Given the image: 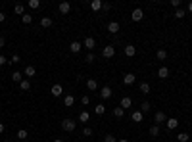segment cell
<instances>
[{"label":"cell","mask_w":192,"mask_h":142,"mask_svg":"<svg viewBox=\"0 0 192 142\" xmlns=\"http://www.w3.org/2000/svg\"><path fill=\"white\" fill-rule=\"evenodd\" d=\"M75 127H77V125H75L73 119H64V121H62V129H64V131H67V133L75 131Z\"/></svg>","instance_id":"obj_1"},{"label":"cell","mask_w":192,"mask_h":142,"mask_svg":"<svg viewBox=\"0 0 192 142\" xmlns=\"http://www.w3.org/2000/svg\"><path fill=\"white\" fill-rule=\"evenodd\" d=\"M102 56H104V58H108V60H110V58H114V56H115V48H114V46H104Z\"/></svg>","instance_id":"obj_2"},{"label":"cell","mask_w":192,"mask_h":142,"mask_svg":"<svg viewBox=\"0 0 192 142\" xmlns=\"http://www.w3.org/2000/svg\"><path fill=\"white\" fill-rule=\"evenodd\" d=\"M131 17H133V21H140V19L144 17V12H142L140 8H135L133 14H131Z\"/></svg>","instance_id":"obj_3"},{"label":"cell","mask_w":192,"mask_h":142,"mask_svg":"<svg viewBox=\"0 0 192 142\" xmlns=\"http://www.w3.org/2000/svg\"><path fill=\"white\" fill-rule=\"evenodd\" d=\"M83 46H85L87 50H92V48L96 46V41L92 37H87V38H85V42H83Z\"/></svg>","instance_id":"obj_4"},{"label":"cell","mask_w":192,"mask_h":142,"mask_svg":"<svg viewBox=\"0 0 192 142\" xmlns=\"http://www.w3.org/2000/svg\"><path fill=\"white\" fill-rule=\"evenodd\" d=\"M50 92H52V96H62V94H64V88H62V85H54V87L50 88Z\"/></svg>","instance_id":"obj_5"},{"label":"cell","mask_w":192,"mask_h":142,"mask_svg":"<svg viewBox=\"0 0 192 142\" xmlns=\"http://www.w3.org/2000/svg\"><path fill=\"white\" fill-rule=\"evenodd\" d=\"M154 121H156L158 125H160V123H165V121H167V117H165V113H163V111H158V113L154 115Z\"/></svg>","instance_id":"obj_6"},{"label":"cell","mask_w":192,"mask_h":142,"mask_svg":"<svg viewBox=\"0 0 192 142\" xmlns=\"http://www.w3.org/2000/svg\"><path fill=\"white\" fill-rule=\"evenodd\" d=\"M81 48H83V46H81V42H79V41H73L71 44H69V50L73 52V54H77V52H81Z\"/></svg>","instance_id":"obj_7"},{"label":"cell","mask_w":192,"mask_h":142,"mask_svg":"<svg viewBox=\"0 0 192 142\" xmlns=\"http://www.w3.org/2000/svg\"><path fill=\"white\" fill-rule=\"evenodd\" d=\"M100 96L104 98V100L111 98V88H110V87H102V90H100Z\"/></svg>","instance_id":"obj_8"},{"label":"cell","mask_w":192,"mask_h":142,"mask_svg":"<svg viewBox=\"0 0 192 142\" xmlns=\"http://www.w3.org/2000/svg\"><path fill=\"white\" fill-rule=\"evenodd\" d=\"M135 54H137V48H135L133 44H127V46H125V56H129V58H133Z\"/></svg>","instance_id":"obj_9"},{"label":"cell","mask_w":192,"mask_h":142,"mask_svg":"<svg viewBox=\"0 0 192 142\" xmlns=\"http://www.w3.org/2000/svg\"><path fill=\"white\" fill-rule=\"evenodd\" d=\"M58 10L62 12V14H69V10H71V4H69V2H62V4L58 6Z\"/></svg>","instance_id":"obj_10"},{"label":"cell","mask_w":192,"mask_h":142,"mask_svg":"<svg viewBox=\"0 0 192 142\" xmlns=\"http://www.w3.org/2000/svg\"><path fill=\"white\" fill-rule=\"evenodd\" d=\"M135 79H137V77H135L133 73H125V75H123V83H125V85H133Z\"/></svg>","instance_id":"obj_11"},{"label":"cell","mask_w":192,"mask_h":142,"mask_svg":"<svg viewBox=\"0 0 192 142\" xmlns=\"http://www.w3.org/2000/svg\"><path fill=\"white\" fill-rule=\"evenodd\" d=\"M165 125H167V129H171V131H173V129H177V127H179V121L175 119V117H171V119L165 121Z\"/></svg>","instance_id":"obj_12"},{"label":"cell","mask_w":192,"mask_h":142,"mask_svg":"<svg viewBox=\"0 0 192 142\" xmlns=\"http://www.w3.org/2000/svg\"><path fill=\"white\" fill-rule=\"evenodd\" d=\"M158 77H160V79H167V77H169V69H167V67H160V69H158Z\"/></svg>","instance_id":"obj_13"},{"label":"cell","mask_w":192,"mask_h":142,"mask_svg":"<svg viewBox=\"0 0 192 142\" xmlns=\"http://www.w3.org/2000/svg\"><path fill=\"white\" fill-rule=\"evenodd\" d=\"M108 31H110V33H117L119 31V23L117 21H110V23H108Z\"/></svg>","instance_id":"obj_14"},{"label":"cell","mask_w":192,"mask_h":142,"mask_svg":"<svg viewBox=\"0 0 192 142\" xmlns=\"http://www.w3.org/2000/svg\"><path fill=\"white\" fill-rule=\"evenodd\" d=\"M90 8L94 10V12H100V10H102V0H92V2H90Z\"/></svg>","instance_id":"obj_15"},{"label":"cell","mask_w":192,"mask_h":142,"mask_svg":"<svg viewBox=\"0 0 192 142\" xmlns=\"http://www.w3.org/2000/svg\"><path fill=\"white\" fill-rule=\"evenodd\" d=\"M131 104H133V100H131L129 96L121 98V108H123V110H127V108H131Z\"/></svg>","instance_id":"obj_16"},{"label":"cell","mask_w":192,"mask_h":142,"mask_svg":"<svg viewBox=\"0 0 192 142\" xmlns=\"http://www.w3.org/2000/svg\"><path fill=\"white\" fill-rule=\"evenodd\" d=\"M87 88H88V90H96V88H98V83H96L94 79H88V81H87Z\"/></svg>","instance_id":"obj_17"},{"label":"cell","mask_w":192,"mask_h":142,"mask_svg":"<svg viewBox=\"0 0 192 142\" xmlns=\"http://www.w3.org/2000/svg\"><path fill=\"white\" fill-rule=\"evenodd\" d=\"M131 119H133L135 123H140V121H142V111H133Z\"/></svg>","instance_id":"obj_18"},{"label":"cell","mask_w":192,"mask_h":142,"mask_svg":"<svg viewBox=\"0 0 192 142\" xmlns=\"http://www.w3.org/2000/svg\"><path fill=\"white\" fill-rule=\"evenodd\" d=\"M64 104H65V106H67V108H71V106H73V104H75V98H73V96H71V94H67V96H65V98H64Z\"/></svg>","instance_id":"obj_19"},{"label":"cell","mask_w":192,"mask_h":142,"mask_svg":"<svg viewBox=\"0 0 192 142\" xmlns=\"http://www.w3.org/2000/svg\"><path fill=\"white\" fill-rule=\"evenodd\" d=\"M88 119H90V115H88V111H81V113H79V121H81V123H87Z\"/></svg>","instance_id":"obj_20"},{"label":"cell","mask_w":192,"mask_h":142,"mask_svg":"<svg viewBox=\"0 0 192 142\" xmlns=\"http://www.w3.org/2000/svg\"><path fill=\"white\" fill-rule=\"evenodd\" d=\"M114 115H115V117H117V119H121V117H123V115H125V110H123V108H121V106H119V108H115V110H114Z\"/></svg>","instance_id":"obj_21"},{"label":"cell","mask_w":192,"mask_h":142,"mask_svg":"<svg viewBox=\"0 0 192 142\" xmlns=\"http://www.w3.org/2000/svg\"><path fill=\"white\" fill-rule=\"evenodd\" d=\"M19 88H21V90H29V88H31V83H29L27 79H23V81L19 83Z\"/></svg>","instance_id":"obj_22"},{"label":"cell","mask_w":192,"mask_h":142,"mask_svg":"<svg viewBox=\"0 0 192 142\" xmlns=\"http://www.w3.org/2000/svg\"><path fill=\"white\" fill-rule=\"evenodd\" d=\"M156 56H158V60H161V62H163V60H165V58H167V52H165V50H163V48H160V50L156 52Z\"/></svg>","instance_id":"obj_23"},{"label":"cell","mask_w":192,"mask_h":142,"mask_svg":"<svg viewBox=\"0 0 192 142\" xmlns=\"http://www.w3.org/2000/svg\"><path fill=\"white\" fill-rule=\"evenodd\" d=\"M41 25H42V27H52V17H42Z\"/></svg>","instance_id":"obj_24"},{"label":"cell","mask_w":192,"mask_h":142,"mask_svg":"<svg viewBox=\"0 0 192 142\" xmlns=\"http://www.w3.org/2000/svg\"><path fill=\"white\" fill-rule=\"evenodd\" d=\"M150 134H152V136H158V134H160V125H152V127H150Z\"/></svg>","instance_id":"obj_25"},{"label":"cell","mask_w":192,"mask_h":142,"mask_svg":"<svg viewBox=\"0 0 192 142\" xmlns=\"http://www.w3.org/2000/svg\"><path fill=\"white\" fill-rule=\"evenodd\" d=\"M14 12H15L18 15H23V12H25V8H23V4H15V6H14Z\"/></svg>","instance_id":"obj_26"},{"label":"cell","mask_w":192,"mask_h":142,"mask_svg":"<svg viewBox=\"0 0 192 142\" xmlns=\"http://www.w3.org/2000/svg\"><path fill=\"white\" fill-rule=\"evenodd\" d=\"M140 92L142 94H148V92H150V85H148V83H140Z\"/></svg>","instance_id":"obj_27"},{"label":"cell","mask_w":192,"mask_h":142,"mask_svg":"<svg viewBox=\"0 0 192 142\" xmlns=\"http://www.w3.org/2000/svg\"><path fill=\"white\" fill-rule=\"evenodd\" d=\"M25 75H27V77H35V67H33V65H27V67H25Z\"/></svg>","instance_id":"obj_28"},{"label":"cell","mask_w":192,"mask_h":142,"mask_svg":"<svg viewBox=\"0 0 192 142\" xmlns=\"http://www.w3.org/2000/svg\"><path fill=\"white\" fill-rule=\"evenodd\" d=\"M21 19H23V23H25V25H29V23L33 21V15H31V14H23Z\"/></svg>","instance_id":"obj_29"},{"label":"cell","mask_w":192,"mask_h":142,"mask_svg":"<svg viewBox=\"0 0 192 142\" xmlns=\"http://www.w3.org/2000/svg\"><path fill=\"white\" fill-rule=\"evenodd\" d=\"M21 77H23V75L19 73V71H15V73H12V81H15V83H21V81H23Z\"/></svg>","instance_id":"obj_30"},{"label":"cell","mask_w":192,"mask_h":142,"mask_svg":"<svg viewBox=\"0 0 192 142\" xmlns=\"http://www.w3.org/2000/svg\"><path fill=\"white\" fill-rule=\"evenodd\" d=\"M18 138H19V140H25V138H27V131H25V129H19V131H18Z\"/></svg>","instance_id":"obj_31"},{"label":"cell","mask_w":192,"mask_h":142,"mask_svg":"<svg viewBox=\"0 0 192 142\" xmlns=\"http://www.w3.org/2000/svg\"><path fill=\"white\" fill-rule=\"evenodd\" d=\"M184 15H186V12H184V10H181V8H177V12H175V17H177V19H183Z\"/></svg>","instance_id":"obj_32"},{"label":"cell","mask_w":192,"mask_h":142,"mask_svg":"<svg viewBox=\"0 0 192 142\" xmlns=\"http://www.w3.org/2000/svg\"><path fill=\"white\" fill-rule=\"evenodd\" d=\"M94 111H96V113H98V115H102V113H104V111H106V106H104V104H98V106H96V108H94Z\"/></svg>","instance_id":"obj_33"},{"label":"cell","mask_w":192,"mask_h":142,"mask_svg":"<svg viewBox=\"0 0 192 142\" xmlns=\"http://www.w3.org/2000/svg\"><path fill=\"white\" fill-rule=\"evenodd\" d=\"M29 8H33V10H37L39 8V6H41V2H39V0H29Z\"/></svg>","instance_id":"obj_34"},{"label":"cell","mask_w":192,"mask_h":142,"mask_svg":"<svg viewBox=\"0 0 192 142\" xmlns=\"http://www.w3.org/2000/svg\"><path fill=\"white\" fill-rule=\"evenodd\" d=\"M140 108H142V113H146V111H150V102H142V106H140Z\"/></svg>","instance_id":"obj_35"},{"label":"cell","mask_w":192,"mask_h":142,"mask_svg":"<svg viewBox=\"0 0 192 142\" xmlns=\"http://www.w3.org/2000/svg\"><path fill=\"white\" fill-rule=\"evenodd\" d=\"M177 138H179V142H188V134L186 133H181Z\"/></svg>","instance_id":"obj_36"},{"label":"cell","mask_w":192,"mask_h":142,"mask_svg":"<svg viewBox=\"0 0 192 142\" xmlns=\"http://www.w3.org/2000/svg\"><path fill=\"white\" fill-rule=\"evenodd\" d=\"M104 142H117V140H115V136H111V134H106V136H104Z\"/></svg>","instance_id":"obj_37"},{"label":"cell","mask_w":192,"mask_h":142,"mask_svg":"<svg viewBox=\"0 0 192 142\" xmlns=\"http://www.w3.org/2000/svg\"><path fill=\"white\" fill-rule=\"evenodd\" d=\"M110 8H111V4H110V2H102V10H104V12H108Z\"/></svg>","instance_id":"obj_38"},{"label":"cell","mask_w":192,"mask_h":142,"mask_svg":"<svg viewBox=\"0 0 192 142\" xmlns=\"http://www.w3.org/2000/svg\"><path fill=\"white\" fill-rule=\"evenodd\" d=\"M88 102H90V98H88V96H81V104L83 106H87Z\"/></svg>","instance_id":"obj_39"},{"label":"cell","mask_w":192,"mask_h":142,"mask_svg":"<svg viewBox=\"0 0 192 142\" xmlns=\"http://www.w3.org/2000/svg\"><path fill=\"white\" fill-rule=\"evenodd\" d=\"M10 64H19V56L14 54V56H12V62H10Z\"/></svg>","instance_id":"obj_40"},{"label":"cell","mask_w":192,"mask_h":142,"mask_svg":"<svg viewBox=\"0 0 192 142\" xmlns=\"http://www.w3.org/2000/svg\"><path fill=\"white\" fill-rule=\"evenodd\" d=\"M83 134H85V136H90V134H92V129H90V127H87L85 131H83Z\"/></svg>","instance_id":"obj_41"},{"label":"cell","mask_w":192,"mask_h":142,"mask_svg":"<svg viewBox=\"0 0 192 142\" xmlns=\"http://www.w3.org/2000/svg\"><path fill=\"white\" fill-rule=\"evenodd\" d=\"M87 62H88V64L94 62V54H92V52H90V54H87Z\"/></svg>","instance_id":"obj_42"},{"label":"cell","mask_w":192,"mask_h":142,"mask_svg":"<svg viewBox=\"0 0 192 142\" xmlns=\"http://www.w3.org/2000/svg\"><path fill=\"white\" fill-rule=\"evenodd\" d=\"M6 64H10V62H8V60H6L4 56H0V67H2V65H6Z\"/></svg>","instance_id":"obj_43"},{"label":"cell","mask_w":192,"mask_h":142,"mask_svg":"<svg viewBox=\"0 0 192 142\" xmlns=\"http://www.w3.org/2000/svg\"><path fill=\"white\" fill-rule=\"evenodd\" d=\"M171 6H173V8H179V6H181V0H171Z\"/></svg>","instance_id":"obj_44"},{"label":"cell","mask_w":192,"mask_h":142,"mask_svg":"<svg viewBox=\"0 0 192 142\" xmlns=\"http://www.w3.org/2000/svg\"><path fill=\"white\" fill-rule=\"evenodd\" d=\"M4 19H6V14H4V12H0V23L4 21Z\"/></svg>","instance_id":"obj_45"},{"label":"cell","mask_w":192,"mask_h":142,"mask_svg":"<svg viewBox=\"0 0 192 142\" xmlns=\"http://www.w3.org/2000/svg\"><path fill=\"white\" fill-rule=\"evenodd\" d=\"M6 44V41H4V37H0V48H2V46Z\"/></svg>","instance_id":"obj_46"},{"label":"cell","mask_w":192,"mask_h":142,"mask_svg":"<svg viewBox=\"0 0 192 142\" xmlns=\"http://www.w3.org/2000/svg\"><path fill=\"white\" fill-rule=\"evenodd\" d=\"M4 129H6V127H4V123H0V133H4Z\"/></svg>","instance_id":"obj_47"},{"label":"cell","mask_w":192,"mask_h":142,"mask_svg":"<svg viewBox=\"0 0 192 142\" xmlns=\"http://www.w3.org/2000/svg\"><path fill=\"white\" fill-rule=\"evenodd\" d=\"M188 12L192 14V2H188Z\"/></svg>","instance_id":"obj_48"},{"label":"cell","mask_w":192,"mask_h":142,"mask_svg":"<svg viewBox=\"0 0 192 142\" xmlns=\"http://www.w3.org/2000/svg\"><path fill=\"white\" fill-rule=\"evenodd\" d=\"M117 142H129V140H127V138H121V140H117Z\"/></svg>","instance_id":"obj_49"},{"label":"cell","mask_w":192,"mask_h":142,"mask_svg":"<svg viewBox=\"0 0 192 142\" xmlns=\"http://www.w3.org/2000/svg\"><path fill=\"white\" fill-rule=\"evenodd\" d=\"M54 142H64V140H62V138H56V140Z\"/></svg>","instance_id":"obj_50"},{"label":"cell","mask_w":192,"mask_h":142,"mask_svg":"<svg viewBox=\"0 0 192 142\" xmlns=\"http://www.w3.org/2000/svg\"><path fill=\"white\" fill-rule=\"evenodd\" d=\"M12 142H14V140H12Z\"/></svg>","instance_id":"obj_51"}]
</instances>
